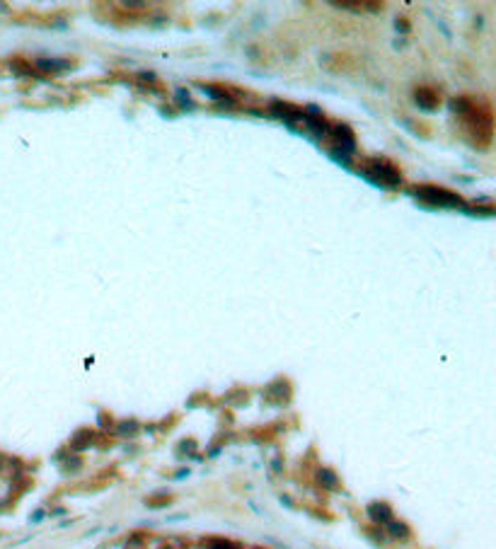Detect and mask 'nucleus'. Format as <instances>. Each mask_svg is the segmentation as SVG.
<instances>
[{
  "label": "nucleus",
  "instance_id": "f257e3e1",
  "mask_svg": "<svg viewBox=\"0 0 496 549\" xmlns=\"http://www.w3.org/2000/svg\"><path fill=\"white\" fill-rule=\"evenodd\" d=\"M365 172H368V174H370L375 182L387 184V186H395V184L402 182V177H400L397 167H395V165H390V162H385V160H370V162H368V167H365Z\"/></svg>",
  "mask_w": 496,
  "mask_h": 549
},
{
  "label": "nucleus",
  "instance_id": "f03ea898",
  "mask_svg": "<svg viewBox=\"0 0 496 549\" xmlns=\"http://www.w3.org/2000/svg\"><path fill=\"white\" fill-rule=\"evenodd\" d=\"M419 196L431 204V206H460L462 201H460V196H455L451 191H443V189H436V186H426V189H421L419 191Z\"/></svg>",
  "mask_w": 496,
  "mask_h": 549
},
{
  "label": "nucleus",
  "instance_id": "7ed1b4c3",
  "mask_svg": "<svg viewBox=\"0 0 496 549\" xmlns=\"http://www.w3.org/2000/svg\"><path fill=\"white\" fill-rule=\"evenodd\" d=\"M334 136H337V145L344 148V153H354V136H351V131L346 126H339Z\"/></svg>",
  "mask_w": 496,
  "mask_h": 549
},
{
  "label": "nucleus",
  "instance_id": "20e7f679",
  "mask_svg": "<svg viewBox=\"0 0 496 549\" xmlns=\"http://www.w3.org/2000/svg\"><path fill=\"white\" fill-rule=\"evenodd\" d=\"M416 102H419L424 109H433V107L438 104V97H436V92H431V90H419L416 92Z\"/></svg>",
  "mask_w": 496,
  "mask_h": 549
},
{
  "label": "nucleus",
  "instance_id": "39448f33",
  "mask_svg": "<svg viewBox=\"0 0 496 549\" xmlns=\"http://www.w3.org/2000/svg\"><path fill=\"white\" fill-rule=\"evenodd\" d=\"M370 513H373V518H375V520H387V518H390L387 506H370Z\"/></svg>",
  "mask_w": 496,
  "mask_h": 549
},
{
  "label": "nucleus",
  "instance_id": "423d86ee",
  "mask_svg": "<svg viewBox=\"0 0 496 549\" xmlns=\"http://www.w3.org/2000/svg\"><path fill=\"white\" fill-rule=\"evenodd\" d=\"M42 68H68L66 61H42Z\"/></svg>",
  "mask_w": 496,
  "mask_h": 549
}]
</instances>
